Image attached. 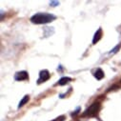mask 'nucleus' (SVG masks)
Wrapping results in <instances>:
<instances>
[{
  "instance_id": "f257e3e1",
  "label": "nucleus",
  "mask_w": 121,
  "mask_h": 121,
  "mask_svg": "<svg viewBox=\"0 0 121 121\" xmlns=\"http://www.w3.org/2000/svg\"><path fill=\"white\" fill-rule=\"evenodd\" d=\"M56 17L52 14V13H35V15H33L31 17V21L34 23V24H38V25H41V24H48L52 21H53Z\"/></svg>"
},
{
  "instance_id": "f03ea898",
  "label": "nucleus",
  "mask_w": 121,
  "mask_h": 121,
  "mask_svg": "<svg viewBox=\"0 0 121 121\" xmlns=\"http://www.w3.org/2000/svg\"><path fill=\"white\" fill-rule=\"evenodd\" d=\"M100 107H101V105H100L99 102H95V103H93L92 105H91V106L83 112V116H85V117L95 116V115L98 113V112H99V110H100Z\"/></svg>"
},
{
  "instance_id": "7ed1b4c3",
  "label": "nucleus",
  "mask_w": 121,
  "mask_h": 121,
  "mask_svg": "<svg viewBox=\"0 0 121 121\" xmlns=\"http://www.w3.org/2000/svg\"><path fill=\"white\" fill-rule=\"evenodd\" d=\"M50 77H51L50 73H49L47 70H43V71H41V72L39 73V79H38L37 83H38V84H40V83L46 82L47 80H49V79H50Z\"/></svg>"
},
{
  "instance_id": "20e7f679",
  "label": "nucleus",
  "mask_w": 121,
  "mask_h": 121,
  "mask_svg": "<svg viewBox=\"0 0 121 121\" xmlns=\"http://www.w3.org/2000/svg\"><path fill=\"white\" fill-rule=\"evenodd\" d=\"M29 78V73L26 71H22V72H18L15 73L14 75V79L16 81H24L27 80Z\"/></svg>"
},
{
  "instance_id": "39448f33",
  "label": "nucleus",
  "mask_w": 121,
  "mask_h": 121,
  "mask_svg": "<svg viewBox=\"0 0 121 121\" xmlns=\"http://www.w3.org/2000/svg\"><path fill=\"white\" fill-rule=\"evenodd\" d=\"M101 36H102V30L101 29H98L97 31H96V33L95 34V35H94L93 44H95L96 42H98L101 39Z\"/></svg>"
},
{
  "instance_id": "423d86ee",
  "label": "nucleus",
  "mask_w": 121,
  "mask_h": 121,
  "mask_svg": "<svg viewBox=\"0 0 121 121\" xmlns=\"http://www.w3.org/2000/svg\"><path fill=\"white\" fill-rule=\"evenodd\" d=\"M72 81V78L71 77H68V76H64L62 77L61 79H59L58 82L55 84V85H60V86H63V85H66L68 82Z\"/></svg>"
},
{
  "instance_id": "0eeeda50",
  "label": "nucleus",
  "mask_w": 121,
  "mask_h": 121,
  "mask_svg": "<svg viewBox=\"0 0 121 121\" xmlns=\"http://www.w3.org/2000/svg\"><path fill=\"white\" fill-rule=\"evenodd\" d=\"M94 75H95V77L97 79V80H100V79H102L103 77H104V72L101 70V69H97L96 71H95V73H94Z\"/></svg>"
},
{
  "instance_id": "6e6552de",
  "label": "nucleus",
  "mask_w": 121,
  "mask_h": 121,
  "mask_svg": "<svg viewBox=\"0 0 121 121\" xmlns=\"http://www.w3.org/2000/svg\"><path fill=\"white\" fill-rule=\"evenodd\" d=\"M29 100H30V96H29V95H25V96L23 97V99H22V100L19 102L18 108H21V107H23V106H24V105H25V104H26V103H27Z\"/></svg>"
},
{
  "instance_id": "1a4fd4ad",
  "label": "nucleus",
  "mask_w": 121,
  "mask_h": 121,
  "mask_svg": "<svg viewBox=\"0 0 121 121\" xmlns=\"http://www.w3.org/2000/svg\"><path fill=\"white\" fill-rule=\"evenodd\" d=\"M120 47H121V44H118L116 47H114V48L110 52V53H114V52H116L119 50V48H120Z\"/></svg>"
},
{
  "instance_id": "9d476101",
  "label": "nucleus",
  "mask_w": 121,
  "mask_h": 121,
  "mask_svg": "<svg viewBox=\"0 0 121 121\" xmlns=\"http://www.w3.org/2000/svg\"><path fill=\"white\" fill-rule=\"evenodd\" d=\"M65 120V116H60V117H58V118H56L55 120H53V121H64Z\"/></svg>"
},
{
  "instance_id": "9b49d317",
  "label": "nucleus",
  "mask_w": 121,
  "mask_h": 121,
  "mask_svg": "<svg viewBox=\"0 0 121 121\" xmlns=\"http://www.w3.org/2000/svg\"><path fill=\"white\" fill-rule=\"evenodd\" d=\"M50 4H51L52 6H53V7H55V6H57V5L59 4V3H58L57 1H52V2L50 3Z\"/></svg>"
}]
</instances>
